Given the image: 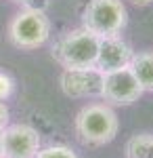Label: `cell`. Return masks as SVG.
Wrapping results in <instances>:
<instances>
[{
  "mask_svg": "<svg viewBox=\"0 0 153 158\" xmlns=\"http://www.w3.org/2000/svg\"><path fill=\"white\" fill-rule=\"evenodd\" d=\"M76 135L86 146H105L118 135V116L107 103H88L76 116Z\"/></svg>",
  "mask_w": 153,
  "mask_h": 158,
  "instance_id": "7a4b0ae2",
  "label": "cell"
},
{
  "mask_svg": "<svg viewBox=\"0 0 153 158\" xmlns=\"http://www.w3.org/2000/svg\"><path fill=\"white\" fill-rule=\"evenodd\" d=\"M36 158H78V154L67 146H48L38 150Z\"/></svg>",
  "mask_w": 153,
  "mask_h": 158,
  "instance_id": "8fae6325",
  "label": "cell"
},
{
  "mask_svg": "<svg viewBox=\"0 0 153 158\" xmlns=\"http://www.w3.org/2000/svg\"><path fill=\"white\" fill-rule=\"evenodd\" d=\"M130 2H134V4H139V6H147V4H151L153 0H130Z\"/></svg>",
  "mask_w": 153,
  "mask_h": 158,
  "instance_id": "5bb4252c",
  "label": "cell"
},
{
  "mask_svg": "<svg viewBox=\"0 0 153 158\" xmlns=\"http://www.w3.org/2000/svg\"><path fill=\"white\" fill-rule=\"evenodd\" d=\"M130 70L136 76L143 91H153V53H139L130 61Z\"/></svg>",
  "mask_w": 153,
  "mask_h": 158,
  "instance_id": "9c48e42d",
  "label": "cell"
},
{
  "mask_svg": "<svg viewBox=\"0 0 153 158\" xmlns=\"http://www.w3.org/2000/svg\"><path fill=\"white\" fill-rule=\"evenodd\" d=\"M13 93V78L9 74L0 72V101H4V99H9Z\"/></svg>",
  "mask_w": 153,
  "mask_h": 158,
  "instance_id": "7c38bea8",
  "label": "cell"
},
{
  "mask_svg": "<svg viewBox=\"0 0 153 158\" xmlns=\"http://www.w3.org/2000/svg\"><path fill=\"white\" fill-rule=\"evenodd\" d=\"M15 2H29V0H15Z\"/></svg>",
  "mask_w": 153,
  "mask_h": 158,
  "instance_id": "2e32d148",
  "label": "cell"
},
{
  "mask_svg": "<svg viewBox=\"0 0 153 158\" xmlns=\"http://www.w3.org/2000/svg\"><path fill=\"white\" fill-rule=\"evenodd\" d=\"M101 38L86 27L65 32L53 47V57L63 65V70H88L96 68Z\"/></svg>",
  "mask_w": 153,
  "mask_h": 158,
  "instance_id": "6da1fadb",
  "label": "cell"
},
{
  "mask_svg": "<svg viewBox=\"0 0 153 158\" xmlns=\"http://www.w3.org/2000/svg\"><path fill=\"white\" fill-rule=\"evenodd\" d=\"M128 13L122 0H90L84 9L82 27L90 30L99 38L118 36L126 27Z\"/></svg>",
  "mask_w": 153,
  "mask_h": 158,
  "instance_id": "3957f363",
  "label": "cell"
},
{
  "mask_svg": "<svg viewBox=\"0 0 153 158\" xmlns=\"http://www.w3.org/2000/svg\"><path fill=\"white\" fill-rule=\"evenodd\" d=\"M143 91L136 76L132 74V70L128 68H122V70H113V72H107L103 76V91H101V97L105 99L107 103H113V106H130L134 101H139Z\"/></svg>",
  "mask_w": 153,
  "mask_h": 158,
  "instance_id": "5b68a950",
  "label": "cell"
},
{
  "mask_svg": "<svg viewBox=\"0 0 153 158\" xmlns=\"http://www.w3.org/2000/svg\"><path fill=\"white\" fill-rule=\"evenodd\" d=\"M40 135L29 124H11L2 131V158H36Z\"/></svg>",
  "mask_w": 153,
  "mask_h": 158,
  "instance_id": "8992f818",
  "label": "cell"
},
{
  "mask_svg": "<svg viewBox=\"0 0 153 158\" xmlns=\"http://www.w3.org/2000/svg\"><path fill=\"white\" fill-rule=\"evenodd\" d=\"M48 36H50V21L40 9H23L9 23V40L17 49H38L48 40Z\"/></svg>",
  "mask_w": 153,
  "mask_h": 158,
  "instance_id": "277c9868",
  "label": "cell"
},
{
  "mask_svg": "<svg viewBox=\"0 0 153 158\" xmlns=\"http://www.w3.org/2000/svg\"><path fill=\"white\" fill-rule=\"evenodd\" d=\"M103 76L99 68H88V70H63L59 78L61 91L73 99L82 97H94L101 95L103 91Z\"/></svg>",
  "mask_w": 153,
  "mask_h": 158,
  "instance_id": "52a82bcc",
  "label": "cell"
},
{
  "mask_svg": "<svg viewBox=\"0 0 153 158\" xmlns=\"http://www.w3.org/2000/svg\"><path fill=\"white\" fill-rule=\"evenodd\" d=\"M0 158H2V133H0Z\"/></svg>",
  "mask_w": 153,
  "mask_h": 158,
  "instance_id": "9a60e30c",
  "label": "cell"
},
{
  "mask_svg": "<svg viewBox=\"0 0 153 158\" xmlns=\"http://www.w3.org/2000/svg\"><path fill=\"white\" fill-rule=\"evenodd\" d=\"M9 127V108L4 106V101H0V133Z\"/></svg>",
  "mask_w": 153,
  "mask_h": 158,
  "instance_id": "4fadbf2b",
  "label": "cell"
},
{
  "mask_svg": "<svg viewBox=\"0 0 153 158\" xmlns=\"http://www.w3.org/2000/svg\"><path fill=\"white\" fill-rule=\"evenodd\" d=\"M126 158H153V135L141 133L126 143Z\"/></svg>",
  "mask_w": 153,
  "mask_h": 158,
  "instance_id": "30bf717a",
  "label": "cell"
},
{
  "mask_svg": "<svg viewBox=\"0 0 153 158\" xmlns=\"http://www.w3.org/2000/svg\"><path fill=\"white\" fill-rule=\"evenodd\" d=\"M134 53L120 36H107L99 42V55H96V68L103 74L128 68Z\"/></svg>",
  "mask_w": 153,
  "mask_h": 158,
  "instance_id": "ba28073f",
  "label": "cell"
}]
</instances>
